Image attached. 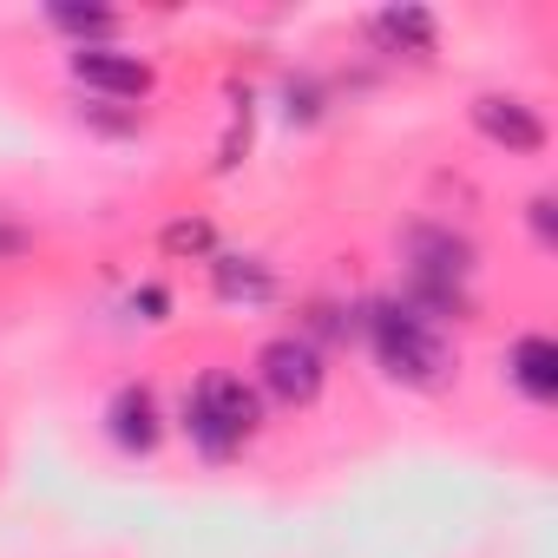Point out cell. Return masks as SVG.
<instances>
[{
    "instance_id": "obj_1",
    "label": "cell",
    "mask_w": 558,
    "mask_h": 558,
    "mask_svg": "<svg viewBox=\"0 0 558 558\" xmlns=\"http://www.w3.org/2000/svg\"><path fill=\"white\" fill-rule=\"evenodd\" d=\"M362 342L375 355V368L408 388V395H440L453 375H460V349L447 342V329L421 323L395 290L381 296H362Z\"/></svg>"
},
{
    "instance_id": "obj_2",
    "label": "cell",
    "mask_w": 558,
    "mask_h": 558,
    "mask_svg": "<svg viewBox=\"0 0 558 558\" xmlns=\"http://www.w3.org/2000/svg\"><path fill=\"white\" fill-rule=\"evenodd\" d=\"M263 427H269V408H263V395L250 388V375H236V368H204V375L184 388L178 434L191 440V453H197L204 466L243 460Z\"/></svg>"
},
{
    "instance_id": "obj_3",
    "label": "cell",
    "mask_w": 558,
    "mask_h": 558,
    "mask_svg": "<svg viewBox=\"0 0 558 558\" xmlns=\"http://www.w3.org/2000/svg\"><path fill=\"white\" fill-rule=\"evenodd\" d=\"M250 388L263 395V408H290V414H296V408H316L323 388H329V355L310 349L296 329H283V336H269V342L256 349Z\"/></svg>"
},
{
    "instance_id": "obj_4",
    "label": "cell",
    "mask_w": 558,
    "mask_h": 558,
    "mask_svg": "<svg viewBox=\"0 0 558 558\" xmlns=\"http://www.w3.org/2000/svg\"><path fill=\"white\" fill-rule=\"evenodd\" d=\"M66 80L86 93V99H106V106H132L145 112V99L158 93V66L132 47H73L66 53Z\"/></svg>"
},
{
    "instance_id": "obj_5",
    "label": "cell",
    "mask_w": 558,
    "mask_h": 558,
    "mask_svg": "<svg viewBox=\"0 0 558 558\" xmlns=\"http://www.w3.org/2000/svg\"><path fill=\"white\" fill-rule=\"evenodd\" d=\"M401 276H427V283H466L473 290V276H480V243L447 223V217H414L401 223Z\"/></svg>"
},
{
    "instance_id": "obj_6",
    "label": "cell",
    "mask_w": 558,
    "mask_h": 558,
    "mask_svg": "<svg viewBox=\"0 0 558 558\" xmlns=\"http://www.w3.org/2000/svg\"><path fill=\"white\" fill-rule=\"evenodd\" d=\"M466 125H473L493 151H506V158H545V151H551V125H545V112H538L525 93H473Z\"/></svg>"
},
{
    "instance_id": "obj_7",
    "label": "cell",
    "mask_w": 558,
    "mask_h": 558,
    "mask_svg": "<svg viewBox=\"0 0 558 558\" xmlns=\"http://www.w3.org/2000/svg\"><path fill=\"white\" fill-rule=\"evenodd\" d=\"M99 427H106V440H112L125 460H151V453L165 447V434H171V414H165L158 388H151L145 375H132V381H119V388L106 395Z\"/></svg>"
},
{
    "instance_id": "obj_8",
    "label": "cell",
    "mask_w": 558,
    "mask_h": 558,
    "mask_svg": "<svg viewBox=\"0 0 558 558\" xmlns=\"http://www.w3.org/2000/svg\"><path fill=\"white\" fill-rule=\"evenodd\" d=\"M362 34H368V47H375L381 60H414V66H427V60L440 53V14H434V8H414V0L375 8V14L362 21Z\"/></svg>"
},
{
    "instance_id": "obj_9",
    "label": "cell",
    "mask_w": 558,
    "mask_h": 558,
    "mask_svg": "<svg viewBox=\"0 0 558 558\" xmlns=\"http://www.w3.org/2000/svg\"><path fill=\"white\" fill-rule=\"evenodd\" d=\"M204 276H210V296L223 310H269L283 296V276H276L269 256H256V250H210Z\"/></svg>"
},
{
    "instance_id": "obj_10",
    "label": "cell",
    "mask_w": 558,
    "mask_h": 558,
    "mask_svg": "<svg viewBox=\"0 0 558 558\" xmlns=\"http://www.w3.org/2000/svg\"><path fill=\"white\" fill-rule=\"evenodd\" d=\"M506 388L525 401V408H551L558 401V342L545 329H525L506 342Z\"/></svg>"
},
{
    "instance_id": "obj_11",
    "label": "cell",
    "mask_w": 558,
    "mask_h": 558,
    "mask_svg": "<svg viewBox=\"0 0 558 558\" xmlns=\"http://www.w3.org/2000/svg\"><path fill=\"white\" fill-rule=\"evenodd\" d=\"M276 112H283L290 132H316V125L336 112V86H329L316 66H296V73L276 80Z\"/></svg>"
},
{
    "instance_id": "obj_12",
    "label": "cell",
    "mask_w": 558,
    "mask_h": 558,
    "mask_svg": "<svg viewBox=\"0 0 558 558\" xmlns=\"http://www.w3.org/2000/svg\"><path fill=\"white\" fill-rule=\"evenodd\" d=\"M296 336L310 342V349H349V342H362V303H349V296H310L303 303V316H296Z\"/></svg>"
},
{
    "instance_id": "obj_13",
    "label": "cell",
    "mask_w": 558,
    "mask_h": 558,
    "mask_svg": "<svg viewBox=\"0 0 558 558\" xmlns=\"http://www.w3.org/2000/svg\"><path fill=\"white\" fill-rule=\"evenodd\" d=\"M40 21L53 27V34H66L73 47H112L119 34H125V14L119 8H80V0H53V8H40Z\"/></svg>"
},
{
    "instance_id": "obj_14",
    "label": "cell",
    "mask_w": 558,
    "mask_h": 558,
    "mask_svg": "<svg viewBox=\"0 0 558 558\" xmlns=\"http://www.w3.org/2000/svg\"><path fill=\"white\" fill-rule=\"evenodd\" d=\"M80 125L99 132V138H138V132H145V112H132V106H106V99H80Z\"/></svg>"
},
{
    "instance_id": "obj_15",
    "label": "cell",
    "mask_w": 558,
    "mask_h": 558,
    "mask_svg": "<svg viewBox=\"0 0 558 558\" xmlns=\"http://www.w3.org/2000/svg\"><path fill=\"white\" fill-rule=\"evenodd\" d=\"M158 250H165V256H197V263H210V250H217V230H210L204 217H178V223H165Z\"/></svg>"
},
{
    "instance_id": "obj_16",
    "label": "cell",
    "mask_w": 558,
    "mask_h": 558,
    "mask_svg": "<svg viewBox=\"0 0 558 558\" xmlns=\"http://www.w3.org/2000/svg\"><path fill=\"white\" fill-rule=\"evenodd\" d=\"M230 99H236V106H230V132H223V145H217V171H236L243 151H250V86H243V93L230 86Z\"/></svg>"
},
{
    "instance_id": "obj_17",
    "label": "cell",
    "mask_w": 558,
    "mask_h": 558,
    "mask_svg": "<svg viewBox=\"0 0 558 558\" xmlns=\"http://www.w3.org/2000/svg\"><path fill=\"white\" fill-rule=\"evenodd\" d=\"M525 230H532V243L551 256L558 250V191H532L525 197Z\"/></svg>"
},
{
    "instance_id": "obj_18",
    "label": "cell",
    "mask_w": 558,
    "mask_h": 558,
    "mask_svg": "<svg viewBox=\"0 0 558 558\" xmlns=\"http://www.w3.org/2000/svg\"><path fill=\"white\" fill-rule=\"evenodd\" d=\"M125 310H132L138 323H171V290H165V283H138V290L125 296Z\"/></svg>"
}]
</instances>
